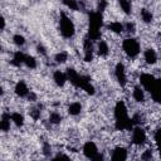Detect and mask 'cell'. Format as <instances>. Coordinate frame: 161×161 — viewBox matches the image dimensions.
I'll use <instances>...</instances> for the list:
<instances>
[{
    "label": "cell",
    "mask_w": 161,
    "mask_h": 161,
    "mask_svg": "<svg viewBox=\"0 0 161 161\" xmlns=\"http://www.w3.org/2000/svg\"><path fill=\"white\" fill-rule=\"evenodd\" d=\"M57 30L63 40H74L79 31L74 14L67 10H59L57 15Z\"/></svg>",
    "instance_id": "6da1fadb"
},
{
    "label": "cell",
    "mask_w": 161,
    "mask_h": 161,
    "mask_svg": "<svg viewBox=\"0 0 161 161\" xmlns=\"http://www.w3.org/2000/svg\"><path fill=\"white\" fill-rule=\"evenodd\" d=\"M143 49L142 40L137 35H125L119 40V52L126 62H137Z\"/></svg>",
    "instance_id": "7a4b0ae2"
},
{
    "label": "cell",
    "mask_w": 161,
    "mask_h": 161,
    "mask_svg": "<svg viewBox=\"0 0 161 161\" xmlns=\"http://www.w3.org/2000/svg\"><path fill=\"white\" fill-rule=\"evenodd\" d=\"M112 77H113L114 83L121 89H127L130 87V84H131L130 67L123 58L114 60V63L112 64Z\"/></svg>",
    "instance_id": "3957f363"
},
{
    "label": "cell",
    "mask_w": 161,
    "mask_h": 161,
    "mask_svg": "<svg viewBox=\"0 0 161 161\" xmlns=\"http://www.w3.org/2000/svg\"><path fill=\"white\" fill-rule=\"evenodd\" d=\"M80 155L86 160H104L107 158L106 150L101 147L99 142L93 138H87L80 142Z\"/></svg>",
    "instance_id": "277c9868"
},
{
    "label": "cell",
    "mask_w": 161,
    "mask_h": 161,
    "mask_svg": "<svg viewBox=\"0 0 161 161\" xmlns=\"http://www.w3.org/2000/svg\"><path fill=\"white\" fill-rule=\"evenodd\" d=\"M140 60L145 68H150V69H153L157 65H161V49L155 44L145 45L142 49Z\"/></svg>",
    "instance_id": "5b68a950"
},
{
    "label": "cell",
    "mask_w": 161,
    "mask_h": 161,
    "mask_svg": "<svg viewBox=\"0 0 161 161\" xmlns=\"http://www.w3.org/2000/svg\"><path fill=\"white\" fill-rule=\"evenodd\" d=\"M130 101L136 107H146L151 101L147 91L136 80L130 84Z\"/></svg>",
    "instance_id": "8992f818"
},
{
    "label": "cell",
    "mask_w": 161,
    "mask_h": 161,
    "mask_svg": "<svg viewBox=\"0 0 161 161\" xmlns=\"http://www.w3.org/2000/svg\"><path fill=\"white\" fill-rule=\"evenodd\" d=\"M107 158L114 160V161H126L131 158V146L125 142L111 145L108 148H106Z\"/></svg>",
    "instance_id": "52a82bcc"
},
{
    "label": "cell",
    "mask_w": 161,
    "mask_h": 161,
    "mask_svg": "<svg viewBox=\"0 0 161 161\" xmlns=\"http://www.w3.org/2000/svg\"><path fill=\"white\" fill-rule=\"evenodd\" d=\"M94 52H96L97 60H102V62L109 60L113 57V45H112V42L109 40V38H107L103 34L102 38L96 40L94 42Z\"/></svg>",
    "instance_id": "ba28073f"
},
{
    "label": "cell",
    "mask_w": 161,
    "mask_h": 161,
    "mask_svg": "<svg viewBox=\"0 0 161 161\" xmlns=\"http://www.w3.org/2000/svg\"><path fill=\"white\" fill-rule=\"evenodd\" d=\"M33 91L30 82L26 80L25 78H18L16 80L13 82L11 86V94L15 99L19 101H26L28 96L30 94V92Z\"/></svg>",
    "instance_id": "9c48e42d"
},
{
    "label": "cell",
    "mask_w": 161,
    "mask_h": 161,
    "mask_svg": "<svg viewBox=\"0 0 161 161\" xmlns=\"http://www.w3.org/2000/svg\"><path fill=\"white\" fill-rule=\"evenodd\" d=\"M137 20L140 24H142L143 26H153V24L157 20V14L156 11L148 6V5H142L137 9Z\"/></svg>",
    "instance_id": "30bf717a"
},
{
    "label": "cell",
    "mask_w": 161,
    "mask_h": 161,
    "mask_svg": "<svg viewBox=\"0 0 161 161\" xmlns=\"http://www.w3.org/2000/svg\"><path fill=\"white\" fill-rule=\"evenodd\" d=\"M104 34L114 38L125 36V24L121 19H106L104 23Z\"/></svg>",
    "instance_id": "8fae6325"
},
{
    "label": "cell",
    "mask_w": 161,
    "mask_h": 161,
    "mask_svg": "<svg viewBox=\"0 0 161 161\" xmlns=\"http://www.w3.org/2000/svg\"><path fill=\"white\" fill-rule=\"evenodd\" d=\"M49 75H50L53 86L58 89H65V87L69 84L68 74H67L65 69H63L62 67H54L49 72Z\"/></svg>",
    "instance_id": "7c38bea8"
},
{
    "label": "cell",
    "mask_w": 161,
    "mask_h": 161,
    "mask_svg": "<svg viewBox=\"0 0 161 161\" xmlns=\"http://www.w3.org/2000/svg\"><path fill=\"white\" fill-rule=\"evenodd\" d=\"M67 117H70L73 119L78 118V117H82L84 109H86V106H84V102L82 99H70L68 101L67 103H64V107H63Z\"/></svg>",
    "instance_id": "4fadbf2b"
},
{
    "label": "cell",
    "mask_w": 161,
    "mask_h": 161,
    "mask_svg": "<svg viewBox=\"0 0 161 161\" xmlns=\"http://www.w3.org/2000/svg\"><path fill=\"white\" fill-rule=\"evenodd\" d=\"M9 111H10V118H11L14 130L23 131L26 126V122H28L26 121L28 119L26 112H24L21 109H9Z\"/></svg>",
    "instance_id": "5bb4252c"
},
{
    "label": "cell",
    "mask_w": 161,
    "mask_h": 161,
    "mask_svg": "<svg viewBox=\"0 0 161 161\" xmlns=\"http://www.w3.org/2000/svg\"><path fill=\"white\" fill-rule=\"evenodd\" d=\"M70 52L68 49H58L50 55V60L54 67H64L70 62Z\"/></svg>",
    "instance_id": "9a60e30c"
},
{
    "label": "cell",
    "mask_w": 161,
    "mask_h": 161,
    "mask_svg": "<svg viewBox=\"0 0 161 161\" xmlns=\"http://www.w3.org/2000/svg\"><path fill=\"white\" fill-rule=\"evenodd\" d=\"M116 8L125 19L132 18L136 10L133 0H116Z\"/></svg>",
    "instance_id": "2e32d148"
},
{
    "label": "cell",
    "mask_w": 161,
    "mask_h": 161,
    "mask_svg": "<svg viewBox=\"0 0 161 161\" xmlns=\"http://www.w3.org/2000/svg\"><path fill=\"white\" fill-rule=\"evenodd\" d=\"M151 135V142L156 150L157 158H161V125H156L150 131Z\"/></svg>",
    "instance_id": "e0dca14e"
},
{
    "label": "cell",
    "mask_w": 161,
    "mask_h": 161,
    "mask_svg": "<svg viewBox=\"0 0 161 161\" xmlns=\"http://www.w3.org/2000/svg\"><path fill=\"white\" fill-rule=\"evenodd\" d=\"M0 130L1 135H10V132L14 130L11 118H10V111L3 109L1 117H0Z\"/></svg>",
    "instance_id": "ac0fdd59"
},
{
    "label": "cell",
    "mask_w": 161,
    "mask_h": 161,
    "mask_svg": "<svg viewBox=\"0 0 161 161\" xmlns=\"http://www.w3.org/2000/svg\"><path fill=\"white\" fill-rule=\"evenodd\" d=\"M10 43L15 49H24L28 45V38L20 31H15L10 35Z\"/></svg>",
    "instance_id": "d6986e66"
},
{
    "label": "cell",
    "mask_w": 161,
    "mask_h": 161,
    "mask_svg": "<svg viewBox=\"0 0 161 161\" xmlns=\"http://www.w3.org/2000/svg\"><path fill=\"white\" fill-rule=\"evenodd\" d=\"M40 58L36 55V54H31V53H28L26 57H25V60H24V68L23 69H26L29 72H33V70H38L39 67H40Z\"/></svg>",
    "instance_id": "ffe728a7"
},
{
    "label": "cell",
    "mask_w": 161,
    "mask_h": 161,
    "mask_svg": "<svg viewBox=\"0 0 161 161\" xmlns=\"http://www.w3.org/2000/svg\"><path fill=\"white\" fill-rule=\"evenodd\" d=\"M160 28H161V21H160Z\"/></svg>",
    "instance_id": "44dd1931"
},
{
    "label": "cell",
    "mask_w": 161,
    "mask_h": 161,
    "mask_svg": "<svg viewBox=\"0 0 161 161\" xmlns=\"http://www.w3.org/2000/svg\"><path fill=\"white\" fill-rule=\"evenodd\" d=\"M160 107H161V106H160Z\"/></svg>",
    "instance_id": "7402d4cb"
}]
</instances>
